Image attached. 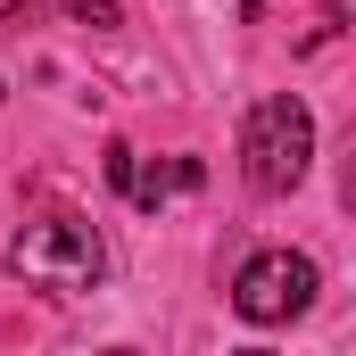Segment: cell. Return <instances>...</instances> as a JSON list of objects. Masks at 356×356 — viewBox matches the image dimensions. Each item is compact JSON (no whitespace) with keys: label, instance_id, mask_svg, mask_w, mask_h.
<instances>
[{"label":"cell","instance_id":"cell-1","mask_svg":"<svg viewBox=\"0 0 356 356\" xmlns=\"http://www.w3.org/2000/svg\"><path fill=\"white\" fill-rule=\"evenodd\" d=\"M8 273L25 290H50V298H75L108 273V249H99V224L91 216H33L17 241H8Z\"/></svg>","mask_w":356,"mask_h":356},{"label":"cell","instance_id":"cell-3","mask_svg":"<svg viewBox=\"0 0 356 356\" xmlns=\"http://www.w3.org/2000/svg\"><path fill=\"white\" fill-rule=\"evenodd\" d=\"M315 290H323L315 257H298V249H257V257L241 266V282H232V315L257 323V332H273V323H298V315L315 307Z\"/></svg>","mask_w":356,"mask_h":356},{"label":"cell","instance_id":"cell-4","mask_svg":"<svg viewBox=\"0 0 356 356\" xmlns=\"http://www.w3.org/2000/svg\"><path fill=\"white\" fill-rule=\"evenodd\" d=\"M58 8H67L75 25H91V33H116V25H124V8H116V0H58Z\"/></svg>","mask_w":356,"mask_h":356},{"label":"cell","instance_id":"cell-2","mask_svg":"<svg viewBox=\"0 0 356 356\" xmlns=\"http://www.w3.org/2000/svg\"><path fill=\"white\" fill-rule=\"evenodd\" d=\"M241 158H249V191H298L307 182V158H315V116H307V99L298 91H273L249 108V133H241Z\"/></svg>","mask_w":356,"mask_h":356}]
</instances>
